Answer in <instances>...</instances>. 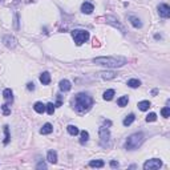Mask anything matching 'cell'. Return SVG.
<instances>
[{
  "instance_id": "26",
  "label": "cell",
  "mask_w": 170,
  "mask_h": 170,
  "mask_svg": "<svg viewBox=\"0 0 170 170\" xmlns=\"http://www.w3.org/2000/svg\"><path fill=\"white\" fill-rule=\"evenodd\" d=\"M113 96H114V90H113V89L107 90V92L104 93V100L105 101H110L113 98Z\"/></svg>"
},
{
  "instance_id": "23",
  "label": "cell",
  "mask_w": 170,
  "mask_h": 170,
  "mask_svg": "<svg viewBox=\"0 0 170 170\" xmlns=\"http://www.w3.org/2000/svg\"><path fill=\"white\" fill-rule=\"evenodd\" d=\"M66 130H68V133H69L71 135L78 134V128L75 126V125H68V126H66Z\"/></svg>"
},
{
  "instance_id": "28",
  "label": "cell",
  "mask_w": 170,
  "mask_h": 170,
  "mask_svg": "<svg viewBox=\"0 0 170 170\" xmlns=\"http://www.w3.org/2000/svg\"><path fill=\"white\" fill-rule=\"evenodd\" d=\"M4 134H6V138H4V145H8L11 137H9V129H8V126H7V125L4 126Z\"/></svg>"
},
{
  "instance_id": "11",
  "label": "cell",
  "mask_w": 170,
  "mask_h": 170,
  "mask_svg": "<svg viewBox=\"0 0 170 170\" xmlns=\"http://www.w3.org/2000/svg\"><path fill=\"white\" fill-rule=\"evenodd\" d=\"M47 159H48V162H51V164H56V162H57V153H56L55 150H49L48 154H47Z\"/></svg>"
},
{
  "instance_id": "20",
  "label": "cell",
  "mask_w": 170,
  "mask_h": 170,
  "mask_svg": "<svg viewBox=\"0 0 170 170\" xmlns=\"http://www.w3.org/2000/svg\"><path fill=\"white\" fill-rule=\"evenodd\" d=\"M88 140H89V133L87 132V130H83L81 132V138H80V144L84 145V144H87Z\"/></svg>"
},
{
  "instance_id": "25",
  "label": "cell",
  "mask_w": 170,
  "mask_h": 170,
  "mask_svg": "<svg viewBox=\"0 0 170 170\" xmlns=\"http://www.w3.org/2000/svg\"><path fill=\"white\" fill-rule=\"evenodd\" d=\"M89 166H90V167H102V166H104V161H101V159L90 161V162H89Z\"/></svg>"
},
{
  "instance_id": "10",
  "label": "cell",
  "mask_w": 170,
  "mask_h": 170,
  "mask_svg": "<svg viewBox=\"0 0 170 170\" xmlns=\"http://www.w3.org/2000/svg\"><path fill=\"white\" fill-rule=\"evenodd\" d=\"M93 9H95V6H93L92 3H88V1H85V3H83V6H81V12L83 13H92Z\"/></svg>"
},
{
  "instance_id": "13",
  "label": "cell",
  "mask_w": 170,
  "mask_h": 170,
  "mask_svg": "<svg viewBox=\"0 0 170 170\" xmlns=\"http://www.w3.org/2000/svg\"><path fill=\"white\" fill-rule=\"evenodd\" d=\"M71 88H72V85H71V83L68 80L60 81V89L63 90V92H68V90H71Z\"/></svg>"
},
{
  "instance_id": "3",
  "label": "cell",
  "mask_w": 170,
  "mask_h": 170,
  "mask_svg": "<svg viewBox=\"0 0 170 170\" xmlns=\"http://www.w3.org/2000/svg\"><path fill=\"white\" fill-rule=\"evenodd\" d=\"M144 141H145V135L142 134V133H134V134H132L130 137H128L125 147H126L128 150H135L141 146Z\"/></svg>"
},
{
  "instance_id": "19",
  "label": "cell",
  "mask_w": 170,
  "mask_h": 170,
  "mask_svg": "<svg viewBox=\"0 0 170 170\" xmlns=\"http://www.w3.org/2000/svg\"><path fill=\"white\" fill-rule=\"evenodd\" d=\"M150 108V102L149 101H140L138 102V109L140 110H142V112H145V110H147Z\"/></svg>"
},
{
  "instance_id": "24",
  "label": "cell",
  "mask_w": 170,
  "mask_h": 170,
  "mask_svg": "<svg viewBox=\"0 0 170 170\" xmlns=\"http://www.w3.org/2000/svg\"><path fill=\"white\" fill-rule=\"evenodd\" d=\"M128 101H129L128 96H122V97H120L117 100V105H118V107H125V105L128 104Z\"/></svg>"
},
{
  "instance_id": "22",
  "label": "cell",
  "mask_w": 170,
  "mask_h": 170,
  "mask_svg": "<svg viewBox=\"0 0 170 170\" xmlns=\"http://www.w3.org/2000/svg\"><path fill=\"white\" fill-rule=\"evenodd\" d=\"M33 109L37 113H44L45 112V105H44L43 102H36V104L33 105Z\"/></svg>"
},
{
  "instance_id": "15",
  "label": "cell",
  "mask_w": 170,
  "mask_h": 170,
  "mask_svg": "<svg viewBox=\"0 0 170 170\" xmlns=\"http://www.w3.org/2000/svg\"><path fill=\"white\" fill-rule=\"evenodd\" d=\"M3 97L6 98L8 102H12V101H13V93H12V90L9 89V88H7V89L3 90Z\"/></svg>"
},
{
  "instance_id": "21",
  "label": "cell",
  "mask_w": 170,
  "mask_h": 170,
  "mask_svg": "<svg viewBox=\"0 0 170 170\" xmlns=\"http://www.w3.org/2000/svg\"><path fill=\"white\" fill-rule=\"evenodd\" d=\"M135 120V117H134V114H129V116H126L125 117V120H124V126H129V125H132L133 124V121Z\"/></svg>"
},
{
  "instance_id": "8",
  "label": "cell",
  "mask_w": 170,
  "mask_h": 170,
  "mask_svg": "<svg viewBox=\"0 0 170 170\" xmlns=\"http://www.w3.org/2000/svg\"><path fill=\"white\" fill-rule=\"evenodd\" d=\"M3 43H4V45L8 47V48H15V47L18 45V40H16L13 36H9V35L4 36V37H3Z\"/></svg>"
},
{
  "instance_id": "35",
  "label": "cell",
  "mask_w": 170,
  "mask_h": 170,
  "mask_svg": "<svg viewBox=\"0 0 170 170\" xmlns=\"http://www.w3.org/2000/svg\"><path fill=\"white\" fill-rule=\"evenodd\" d=\"M157 93H158V90H157V89H154V90H153V92H152V95H157Z\"/></svg>"
},
{
  "instance_id": "2",
  "label": "cell",
  "mask_w": 170,
  "mask_h": 170,
  "mask_svg": "<svg viewBox=\"0 0 170 170\" xmlns=\"http://www.w3.org/2000/svg\"><path fill=\"white\" fill-rule=\"evenodd\" d=\"M73 105H75V109L78 113H85L92 108L93 98L89 95H87V93H78V95L75 96Z\"/></svg>"
},
{
  "instance_id": "27",
  "label": "cell",
  "mask_w": 170,
  "mask_h": 170,
  "mask_svg": "<svg viewBox=\"0 0 170 170\" xmlns=\"http://www.w3.org/2000/svg\"><path fill=\"white\" fill-rule=\"evenodd\" d=\"M45 109H47V112H48L49 116H52L53 113H55V105H53L52 102H49V104L45 105Z\"/></svg>"
},
{
  "instance_id": "4",
  "label": "cell",
  "mask_w": 170,
  "mask_h": 170,
  "mask_svg": "<svg viewBox=\"0 0 170 170\" xmlns=\"http://www.w3.org/2000/svg\"><path fill=\"white\" fill-rule=\"evenodd\" d=\"M72 36L75 39L76 45H83L85 41L89 40V32L88 31H83V29H75L72 32Z\"/></svg>"
},
{
  "instance_id": "16",
  "label": "cell",
  "mask_w": 170,
  "mask_h": 170,
  "mask_svg": "<svg viewBox=\"0 0 170 170\" xmlns=\"http://www.w3.org/2000/svg\"><path fill=\"white\" fill-rule=\"evenodd\" d=\"M129 20H130V23H132V25L134 27V28H141L142 27L141 20H140L138 18H135V16H129Z\"/></svg>"
},
{
  "instance_id": "1",
  "label": "cell",
  "mask_w": 170,
  "mask_h": 170,
  "mask_svg": "<svg viewBox=\"0 0 170 170\" xmlns=\"http://www.w3.org/2000/svg\"><path fill=\"white\" fill-rule=\"evenodd\" d=\"M126 59L122 56H102V57L93 59V63L97 65H104L108 68H120L126 64Z\"/></svg>"
},
{
  "instance_id": "6",
  "label": "cell",
  "mask_w": 170,
  "mask_h": 170,
  "mask_svg": "<svg viewBox=\"0 0 170 170\" xmlns=\"http://www.w3.org/2000/svg\"><path fill=\"white\" fill-rule=\"evenodd\" d=\"M162 166V161L158 158H153V159H149L144 164V169L145 170H156V169H159Z\"/></svg>"
},
{
  "instance_id": "7",
  "label": "cell",
  "mask_w": 170,
  "mask_h": 170,
  "mask_svg": "<svg viewBox=\"0 0 170 170\" xmlns=\"http://www.w3.org/2000/svg\"><path fill=\"white\" fill-rule=\"evenodd\" d=\"M107 23L108 24H110V25H113L114 28H118L120 31L122 32V33H125V28H124V25H122L120 21L117 20L116 18H113V16H107Z\"/></svg>"
},
{
  "instance_id": "18",
  "label": "cell",
  "mask_w": 170,
  "mask_h": 170,
  "mask_svg": "<svg viewBox=\"0 0 170 170\" xmlns=\"http://www.w3.org/2000/svg\"><path fill=\"white\" fill-rule=\"evenodd\" d=\"M140 85H141V81L137 80V78H130V80H128V87H130V88H138Z\"/></svg>"
},
{
  "instance_id": "17",
  "label": "cell",
  "mask_w": 170,
  "mask_h": 170,
  "mask_svg": "<svg viewBox=\"0 0 170 170\" xmlns=\"http://www.w3.org/2000/svg\"><path fill=\"white\" fill-rule=\"evenodd\" d=\"M52 132H53V126H52L51 124H49V122H48V124H45V125H44V126L40 129V133H41V134H49V133H52Z\"/></svg>"
},
{
  "instance_id": "33",
  "label": "cell",
  "mask_w": 170,
  "mask_h": 170,
  "mask_svg": "<svg viewBox=\"0 0 170 170\" xmlns=\"http://www.w3.org/2000/svg\"><path fill=\"white\" fill-rule=\"evenodd\" d=\"M27 89H28V90H33V89H35V84H33V83H28V84H27Z\"/></svg>"
},
{
  "instance_id": "34",
  "label": "cell",
  "mask_w": 170,
  "mask_h": 170,
  "mask_svg": "<svg viewBox=\"0 0 170 170\" xmlns=\"http://www.w3.org/2000/svg\"><path fill=\"white\" fill-rule=\"evenodd\" d=\"M110 166H112V167H117L118 166V162L117 161H112V162H110Z\"/></svg>"
},
{
  "instance_id": "31",
  "label": "cell",
  "mask_w": 170,
  "mask_h": 170,
  "mask_svg": "<svg viewBox=\"0 0 170 170\" xmlns=\"http://www.w3.org/2000/svg\"><path fill=\"white\" fill-rule=\"evenodd\" d=\"M161 114H162V117H165V118H169V116H170V109L169 108H162L161 109Z\"/></svg>"
},
{
  "instance_id": "12",
  "label": "cell",
  "mask_w": 170,
  "mask_h": 170,
  "mask_svg": "<svg viewBox=\"0 0 170 170\" xmlns=\"http://www.w3.org/2000/svg\"><path fill=\"white\" fill-rule=\"evenodd\" d=\"M100 76L104 78V80H112V78H114L116 76H117V73L112 72V71H107V72H101Z\"/></svg>"
},
{
  "instance_id": "29",
  "label": "cell",
  "mask_w": 170,
  "mask_h": 170,
  "mask_svg": "<svg viewBox=\"0 0 170 170\" xmlns=\"http://www.w3.org/2000/svg\"><path fill=\"white\" fill-rule=\"evenodd\" d=\"M157 120V114L156 113H149V114L146 116V121L147 122H154Z\"/></svg>"
},
{
  "instance_id": "32",
  "label": "cell",
  "mask_w": 170,
  "mask_h": 170,
  "mask_svg": "<svg viewBox=\"0 0 170 170\" xmlns=\"http://www.w3.org/2000/svg\"><path fill=\"white\" fill-rule=\"evenodd\" d=\"M36 169H47L45 162H39V164L36 165Z\"/></svg>"
},
{
  "instance_id": "5",
  "label": "cell",
  "mask_w": 170,
  "mask_h": 170,
  "mask_svg": "<svg viewBox=\"0 0 170 170\" xmlns=\"http://www.w3.org/2000/svg\"><path fill=\"white\" fill-rule=\"evenodd\" d=\"M98 133H100V144H101V146L107 147L108 141H109V138H110V132H109V129H108V128L101 126L100 130H98Z\"/></svg>"
},
{
  "instance_id": "30",
  "label": "cell",
  "mask_w": 170,
  "mask_h": 170,
  "mask_svg": "<svg viewBox=\"0 0 170 170\" xmlns=\"http://www.w3.org/2000/svg\"><path fill=\"white\" fill-rule=\"evenodd\" d=\"M1 112H3L4 116H9V114H11V109H9V107L7 104L1 105Z\"/></svg>"
},
{
  "instance_id": "14",
  "label": "cell",
  "mask_w": 170,
  "mask_h": 170,
  "mask_svg": "<svg viewBox=\"0 0 170 170\" xmlns=\"http://www.w3.org/2000/svg\"><path fill=\"white\" fill-rule=\"evenodd\" d=\"M40 81L43 85H48L49 83H51V75H49L48 72H44L40 75Z\"/></svg>"
},
{
  "instance_id": "9",
  "label": "cell",
  "mask_w": 170,
  "mask_h": 170,
  "mask_svg": "<svg viewBox=\"0 0 170 170\" xmlns=\"http://www.w3.org/2000/svg\"><path fill=\"white\" fill-rule=\"evenodd\" d=\"M158 13L161 18L164 19H167L170 16V8L167 4H159L158 6Z\"/></svg>"
}]
</instances>
